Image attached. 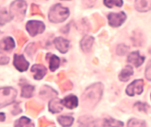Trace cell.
Masks as SVG:
<instances>
[{
	"mask_svg": "<svg viewBox=\"0 0 151 127\" xmlns=\"http://www.w3.org/2000/svg\"><path fill=\"white\" fill-rule=\"evenodd\" d=\"M9 58L8 56L0 53V65H7L9 63Z\"/></svg>",
	"mask_w": 151,
	"mask_h": 127,
	"instance_id": "obj_29",
	"label": "cell"
},
{
	"mask_svg": "<svg viewBox=\"0 0 151 127\" xmlns=\"http://www.w3.org/2000/svg\"><path fill=\"white\" fill-rule=\"evenodd\" d=\"M103 86L101 83H94L89 86L85 90L82 99L84 102V105L89 107H93L96 103L100 101L102 97Z\"/></svg>",
	"mask_w": 151,
	"mask_h": 127,
	"instance_id": "obj_1",
	"label": "cell"
},
{
	"mask_svg": "<svg viewBox=\"0 0 151 127\" xmlns=\"http://www.w3.org/2000/svg\"><path fill=\"white\" fill-rule=\"evenodd\" d=\"M127 127H146V126H145V122L143 120L137 119H131L130 120H129Z\"/></svg>",
	"mask_w": 151,
	"mask_h": 127,
	"instance_id": "obj_25",
	"label": "cell"
},
{
	"mask_svg": "<svg viewBox=\"0 0 151 127\" xmlns=\"http://www.w3.org/2000/svg\"><path fill=\"white\" fill-rule=\"evenodd\" d=\"M105 127H123V122L115 120L113 119H106L104 120V124Z\"/></svg>",
	"mask_w": 151,
	"mask_h": 127,
	"instance_id": "obj_23",
	"label": "cell"
},
{
	"mask_svg": "<svg viewBox=\"0 0 151 127\" xmlns=\"http://www.w3.org/2000/svg\"><path fill=\"white\" fill-rule=\"evenodd\" d=\"M135 107L138 108V110L143 111V112H146L149 108L148 105L145 102H137V103H135Z\"/></svg>",
	"mask_w": 151,
	"mask_h": 127,
	"instance_id": "obj_26",
	"label": "cell"
},
{
	"mask_svg": "<svg viewBox=\"0 0 151 127\" xmlns=\"http://www.w3.org/2000/svg\"><path fill=\"white\" fill-rule=\"evenodd\" d=\"M144 90V81L143 80H136L132 82L129 86L127 87V94L129 96L140 95Z\"/></svg>",
	"mask_w": 151,
	"mask_h": 127,
	"instance_id": "obj_6",
	"label": "cell"
},
{
	"mask_svg": "<svg viewBox=\"0 0 151 127\" xmlns=\"http://www.w3.org/2000/svg\"><path fill=\"white\" fill-rule=\"evenodd\" d=\"M47 59L49 60V67L51 71H55V70L60 67V58L56 55L48 54L47 55Z\"/></svg>",
	"mask_w": 151,
	"mask_h": 127,
	"instance_id": "obj_17",
	"label": "cell"
},
{
	"mask_svg": "<svg viewBox=\"0 0 151 127\" xmlns=\"http://www.w3.org/2000/svg\"><path fill=\"white\" fill-rule=\"evenodd\" d=\"M104 4L108 8L112 7H122L123 6V0H104Z\"/></svg>",
	"mask_w": 151,
	"mask_h": 127,
	"instance_id": "obj_24",
	"label": "cell"
},
{
	"mask_svg": "<svg viewBox=\"0 0 151 127\" xmlns=\"http://www.w3.org/2000/svg\"><path fill=\"white\" fill-rule=\"evenodd\" d=\"M31 71L36 80H42L46 74V68L42 65H34L31 68Z\"/></svg>",
	"mask_w": 151,
	"mask_h": 127,
	"instance_id": "obj_12",
	"label": "cell"
},
{
	"mask_svg": "<svg viewBox=\"0 0 151 127\" xmlns=\"http://www.w3.org/2000/svg\"><path fill=\"white\" fill-rule=\"evenodd\" d=\"M136 9L139 12H147L151 10V0H136Z\"/></svg>",
	"mask_w": 151,
	"mask_h": 127,
	"instance_id": "obj_16",
	"label": "cell"
},
{
	"mask_svg": "<svg viewBox=\"0 0 151 127\" xmlns=\"http://www.w3.org/2000/svg\"><path fill=\"white\" fill-rule=\"evenodd\" d=\"M27 10V4L23 0H16L11 5V15L12 18L23 19Z\"/></svg>",
	"mask_w": 151,
	"mask_h": 127,
	"instance_id": "obj_4",
	"label": "cell"
},
{
	"mask_svg": "<svg viewBox=\"0 0 151 127\" xmlns=\"http://www.w3.org/2000/svg\"><path fill=\"white\" fill-rule=\"evenodd\" d=\"M63 105H65L67 108H69V109H75L78 105V98L75 95H69L67 97H65L63 100Z\"/></svg>",
	"mask_w": 151,
	"mask_h": 127,
	"instance_id": "obj_13",
	"label": "cell"
},
{
	"mask_svg": "<svg viewBox=\"0 0 151 127\" xmlns=\"http://www.w3.org/2000/svg\"><path fill=\"white\" fill-rule=\"evenodd\" d=\"M3 120H5V114L0 113V121H3Z\"/></svg>",
	"mask_w": 151,
	"mask_h": 127,
	"instance_id": "obj_31",
	"label": "cell"
},
{
	"mask_svg": "<svg viewBox=\"0 0 151 127\" xmlns=\"http://www.w3.org/2000/svg\"><path fill=\"white\" fill-rule=\"evenodd\" d=\"M16 90L12 87L0 88V108L12 103L16 98Z\"/></svg>",
	"mask_w": 151,
	"mask_h": 127,
	"instance_id": "obj_3",
	"label": "cell"
},
{
	"mask_svg": "<svg viewBox=\"0 0 151 127\" xmlns=\"http://www.w3.org/2000/svg\"><path fill=\"white\" fill-rule=\"evenodd\" d=\"M109 24L111 27H120L126 20V15L125 12H120L118 13H110L108 15Z\"/></svg>",
	"mask_w": 151,
	"mask_h": 127,
	"instance_id": "obj_7",
	"label": "cell"
},
{
	"mask_svg": "<svg viewBox=\"0 0 151 127\" xmlns=\"http://www.w3.org/2000/svg\"><path fill=\"white\" fill-rule=\"evenodd\" d=\"M15 48V42L12 37H5L0 41V49L5 51H11Z\"/></svg>",
	"mask_w": 151,
	"mask_h": 127,
	"instance_id": "obj_11",
	"label": "cell"
},
{
	"mask_svg": "<svg viewBox=\"0 0 151 127\" xmlns=\"http://www.w3.org/2000/svg\"><path fill=\"white\" fill-rule=\"evenodd\" d=\"M127 51V48L126 46L124 45H120V46H118V48H117V54L118 55H123V54H125L126 52Z\"/></svg>",
	"mask_w": 151,
	"mask_h": 127,
	"instance_id": "obj_27",
	"label": "cell"
},
{
	"mask_svg": "<svg viewBox=\"0 0 151 127\" xmlns=\"http://www.w3.org/2000/svg\"><path fill=\"white\" fill-rule=\"evenodd\" d=\"M54 44H55L56 48L58 49V50L60 51L61 53H65L68 51L70 43L68 40L63 38V37H58V38H56L54 40Z\"/></svg>",
	"mask_w": 151,
	"mask_h": 127,
	"instance_id": "obj_10",
	"label": "cell"
},
{
	"mask_svg": "<svg viewBox=\"0 0 151 127\" xmlns=\"http://www.w3.org/2000/svg\"><path fill=\"white\" fill-rule=\"evenodd\" d=\"M28 64L27 61L25 59L23 55H19V54H16L14 55V67H16L17 70L19 71H26V70L28 68Z\"/></svg>",
	"mask_w": 151,
	"mask_h": 127,
	"instance_id": "obj_8",
	"label": "cell"
},
{
	"mask_svg": "<svg viewBox=\"0 0 151 127\" xmlns=\"http://www.w3.org/2000/svg\"><path fill=\"white\" fill-rule=\"evenodd\" d=\"M145 59V58L144 57V56H142L138 51H134V52H131L129 55V57H127V62L132 64L134 67H138L144 63Z\"/></svg>",
	"mask_w": 151,
	"mask_h": 127,
	"instance_id": "obj_9",
	"label": "cell"
},
{
	"mask_svg": "<svg viewBox=\"0 0 151 127\" xmlns=\"http://www.w3.org/2000/svg\"><path fill=\"white\" fill-rule=\"evenodd\" d=\"M45 27L44 23L40 21H29L27 24V30L28 31L31 36H36L37 34H40L44 32Z\"/></svg>",
	"mask_w": 151,
	"mask_h": 127,
	"instance_id": "obj_5",
	"label": "cell"
},
{
	"mask_svg": "<svg viewBox=\"0 0 151 127\" xmlns=\"http://www.w3.org/2000/svg\"><path fill=\"white\" fill-rule=\"evenodd\" d=\"M145 77L146 79H148L149 81H151V61L148 63L147 67L145 69Z\"/></svg>",
	"mask_w": 151,
	"mask_h": 127,
	"instance_id": "obj_28",
	"label": "cell"
},
{
	"mask_svg": "<svg viewBox=\"0 0 151 127\" xmlns=\"http://www.w3.org/2000/svg\"><path fill=\"white\" fill-rule=\"evenodd\" d=\"M14 127H34V124L28 118L22 117L15 121Z\"/></svg>",
	"mask_w": 151,
	"mask_h": 127,
	"instance_id": "obj_18",
	"label": "cell"
},
{
	"mask_svg": "<svg viewBox=\"0 0 151 127\" xmlns=\"http://www.w3.org/2000/svg\"><path fill=\"white\" fill-rule=\"evenodd\" d=\"M58 121L63 127H69L72 125L74 121V118L71 116H60L58 118Z\"/></svg>",
	"mask_w": 151,
	"mask_h": 127,
	"instance_id": "obj_20",
	"label": "cell"
},
{
	"mask_svg": "<svg viewBox=\"0 0 151 127\" xmlns=\"http://www.w3.org/2000/svg\"><path fill=\"white\" fill-rule=\"evenodd\" d=\"M34 86L30 84H24L22 86V97L24 98H30L33 95Z\"/></svg>",
	"mask_w": 151,
	"mask_h": 127,
	"instance_id": "obj_22",
	"label": "cell"
},
{
	"mask_svg": "<svg viewBox=\"0 0 151 127\" xmlns=\"http://www.w3.org/2000/svg\"><path fill=\"white\" fill-rule=\"evenodd\" d=\"M32 9H33V12H31V15H35V13H40L39 8H38L36 5H33L32 6Z\"/></svg>",
	"mask_w": 151,
	"mask_h": 127,
	"instance_id": "obj_30",
	"label": "cell"
},
{
	"mask_svg": "<svg viewBox=\"0 0 151 127\" xmlns=\"http://www.w3.org/2000/svg\"><path fill=\"white\" fill-rule=\"evenodd\" d=\"M69 10L67 8H64L60 4H56L51 8L49 12V20L53 23H61L66 20V18L69 16Z\"/></svg>",
	"mask_w": 151,
	"mask_h": 127,
	"instance_id": "obj_2",
	"label": "cell"
},
{
	"mask_svg": "<svg viewBox=\"0 0 151 127\" xmlns=\"http://www.w3.org/2000/svg\"><path fill=\"white\" fill-rule=\"evenodd\" d=\"M132 74H133L132 67H130V65H127V67H126L124 69L122 70V72L119 75V79L123 82H127V80L129 79V77L132 76Z\"/></svg>",
	"mask_w": 151,
	"mask_h": 127,
	"instance_id": "obj_19",
	"label": "cell"
},
{
	"mask_svg": "<svg viewBox=\"0 0 151 127\" xmlns=\"http://www.w3.org/2000/svg\"><path fill=\"white\" fill-rule=\"evenodd\" d=\"M93 45V38L90 35H86L80 42V46L84 52H89Z\"/></svg>",
	"mask_w": 151,
	"mask_h": 127,
	"instance_id": "obj_14",
	"label": "cell"
},
{
	"mask_svg": "<svg viewBox=\"0 0 151 127\" xmlns=\"http://www.w3.org/2000/svg\"><path fill=\"white\" fill-rule=\"evenodd\" d=\"M63 110V101L59 99H53L49 102V111L51 113H59Z\"/></svg>",
	"mask_w": 151,
	"mask_h": 127,
	"instance_id": "obj_15",
	"label": "cell"
},
{
	"mask_svg": "<svg viewBox=\"0 0 151 127\" xmlns=\"http://www.w3.org/2000/svg\"><path fill=\"white\" fill-rule=\"evenodd\" d=\"M12 16L9 12L7 11H0V26H4L5 24H7L8 22L12 21Z\"/></svg>",
	"mask_w": 151,
	"mask_h": 127,
	"instance_id": "obj_21",
	"label": "cell"
}]
</instances>
